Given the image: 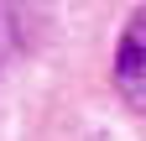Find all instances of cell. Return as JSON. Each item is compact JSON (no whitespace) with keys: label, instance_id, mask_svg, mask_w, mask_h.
I'll use <instances>...</instances> for the list:
<instances>
[{"label":"cell","instance_id":"1","mask_svg":"<svg viewBox=\"0 0 146 141\" xmlns=\"http://www.w3.org/2000/svg\"><path fill=\"white\" fill-rule=\"evenodd\" d=\"M115 94L146 120V5L125 21L115 42Z\"/></svg>","mask_w":146,"mask_h":141},{"label":"cell","instance_id":"2","mask_svg":"<svg viewBox=\"0 0 146 141\" xmlns=\"http://www.w3.org/2000/svg\"><path fill=\"white\" fill-rule=\"evenodd\" d=\"M11 47H16V21H11V11L0 5V63L11 58Z\"/></svg>","mask_w":146,"mask_h":141}]
</instances>
